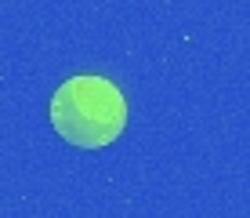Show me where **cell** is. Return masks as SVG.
Segmentation results:
<instances>
[{
	"instance_id": "6da1fadb",
	"label": "cell",
	"mask_w": 250,
	"mask_h": 218,
	"mask_svg": "<svg viewBox=\"0 0 250 218\" xmlns=\"http://www.w3.org/2000/svg\"><path fill=\"white\" fill-rule=\"evenodd\" d=\"M51 127L80 149H102L127 127L124 91L102 73H76L51 95Z\"/></svg>"
}]
</instances>
